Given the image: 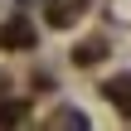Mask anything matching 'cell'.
Returning a JSON list of instances; mask_svg holds the SVG:
<instances>
[{"label":"cell","mask_w":131,"mask_h":131,"mask_svg":"<svg viewBox=\"0 0 131 131\" xmlns=\"http://www.w3.org/2000/svg\"><path fill=\"white\" fill-rule=\"evenodd\" d=\"M0 44H5V49H29V44H34V29H29V19H10V24L0 29Z\"/></svg>","instance_id":"cell-1"},{"label":"cell","mask_w":131,"mask_h":131,"mask_svg":"<svg viewBox=\"0 0 131 131\" xmlns=\"http://www.w3.org/2000/svg\"><path fill=\"white\" fill-rule=\"evenodd\" d=\"M102 92H107V97H112L117 107H131V73H126V78H112V83H107Z\"/></svg>","instance_id":"cell-2"},{"label":"cell","mask_w":131,"mask_h":131,"mask_svg":"<svg viewBox=\"0 0 131 131\" xmlns=\"http://www.w3.org/2000/svg\"><path fill=\"white\" fill-rule=\"evenodd\" d=\"M97 53H102V44H83L73 58H78V63H97Z\"/></svg>","instance_id":"cell-3"}]
</instances>
